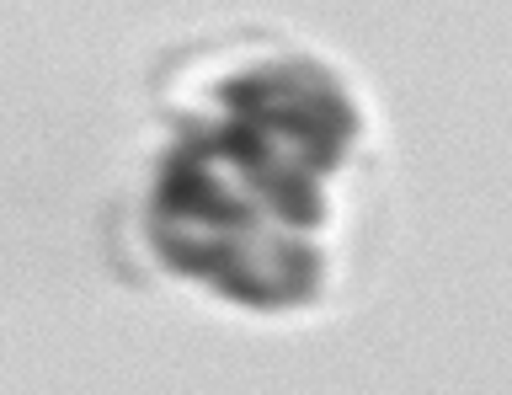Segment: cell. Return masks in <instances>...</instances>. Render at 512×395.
Listing matches in <instances>:
<instances>
[{
    "mask_svg": "<svg viewBox=\"0 0 512 395\" xmlns=\"http://www.w3.org/2000/svg\"><path fill=\"white\" fill-rule=\"evenodd\" d=\"M160 214L171 219H208L219 230H251V209L240 198H230L219 182H208L198 171V155H176L160 177Z\"/></svg>",
    "mask_w": 512,
    "mask_h": 395,
    "instance_id": "cell-1",
    "label": "cell"
},
{
    "mask_svg": "<svg viewBox=\"0 0 512 395\" xmlns=\"http://www.w3.org/2000/svg\"><path fill=\"white\" fill-rule=\"evenodd\" d=\"M251 187L262 193L272 209H278L288 225H315L320 219V198H315V182L304 177L299 166H256L251 171Z\"/></svg>",
    "mask_w": 512,
    "mask_h": 395,
    "instance_id": "cell-2",
    "label": "cell"
}]
</instances>
